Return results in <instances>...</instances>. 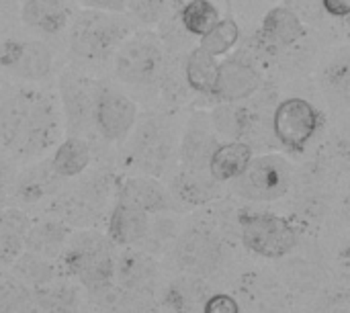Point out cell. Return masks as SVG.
Returning <instances> with one entry per match:
<instances>
[{
  "mask_svg": "<svg viewBox=\"0 0 350 313\" xmlns=\"http://www.w3.org/2000/svg\"><path fill=\"white\" fill-rule=\"evenodd\" d=\"M62 133L55 100L41 88L0 86V146L18 160L49 152Z\"/></svg>",
  "mask_w": 350,
  "mask_h": 313,
  "instance_id": "cell-1",
  "label": "cell"
},
{
  "mask_svg": "<svg viewBox=\"0 0 350 313\" xmlns=\"http://www.w3.org/2000/svg\"><path fill=\"white\" fill-rule=\"evenodd\" d=\"M59 260V269L88 289L94 297L115 287L113 244L98 232H72Z\"/></svg>",
  "mask_w": 350,
  "mask_h": 313,
  "instance_id": "cell-2",
  "label": "cell"
},
{
  "mask_svg": "<svg viewBox=\"0 0 350 313\" xmlns=\"http://www.w3.org/2000/svg\"><path fill=\"white\" fill-rule=\"evenodd\" d=\"M131 31L133 27L119 12L84 8L68 25V47L82 64L107 62Z\"/></svg>",
  "mask_w": 350,
  "mask_h": 313,
  "instance_id": "cell-3",
  "label": "cell"
},
{
  "mask_svg": "<svg viewBox=\"0 0 350 313\" xmlns=\"http://www.w3.org/2000/svg\"><path fill=\"white\" fill-rule=\"evenodd\" d=\"M115 78L131 88H152L164 74V45L152 31H131L113 53Z\"/></svg>",
  "mask_w": 350,
  "mask_h": 313,
  "instance_id": "cell-4",
  "label": "cell"
},
{
  "mask_svg": "<svg viewBox=\"0 0 350 313\" xmlns=\"http://www.w3.org/2000/svg\"><path fill=\"white\" fill-rule=\"evenodd\" d=\"M238 228L246 250L269 260L285 258L299 244L297 228L271 211L242 209L238 213Z\"/></svg>",
  "mask_w": 350,
  "mask_h": 313,
  "instance_id": "cell-5",
  "label": "cell"
},
{
  "mask_svg": "<svg viewBox=\"0 0 350 313\" xmlns=\"http://www.w3.org/2000/svg\"><path fill=\"white\" fill-rule=\"evenodd\" d=\"M174 148V131L162 117L137 121L125 137V162L144 172V176H160L170 164Z\"/></svg>",
  "mask_w": 350,
  "mask_h": 313,
  "instance_id": "cell-6",
  "label": "cell"
},
{
  "mask_svg": "<svg viewBox=\"0 0 350 313\" xmlns=\"http://www.w3.org/2000/svg\"><path fill=\"white\" fill-rule=\"evenodd\" d=\"M291 187V166L283 156H252L246 170L232 180L236 197L252 203H271L287 195Z\"/></svg>",
  "mask_w": 350,
  "mask_h": 313,
  "instance_id": "cell-7",
  "label": "cell"
},
{
  "mask_svg": "<svg viewBox=\"0 0 350 313\" xmlns=\"http://www.w3.org/2000/svg\"><path fill=\"white\" fill-rule=\"evenodd\" d=\"M322 123L320 111L301 96H289L281 100L271 117V129L275 139L289 154H304L316 137Z\"/></svg>",
  "mask_w": 350,
  "mask_h": 313,
  "instance_id": "cell-8",
  "label": "cell"
},
{
  "mask_svg": "<svg viewBox=\"0 0 350 313\" xmlns=\"http://www.w3.org/2000/svg\"><path fill=\"white\" fill-rule=\"evenodd\" d=\"M0 74L21 82H45L53 76V51L39 37H8L0 41Z\"/></svg>",
  "mask_w": 350,
  "mask_h": 313,
  "instance_id": "cell-9",
  "label": "cell"
},
{
  "mask_svg": "<svg viewBox=\"0 0 350 313\" xmlns=\"http://www.w3.org/2000/svg\"><path fill=\"white\" fill-rule=\"evenodd\" d=\"M137 103L109 82H96L92 127L109 144H123L137 123Z\"/></svg>",
  "mask_w": 350,
  "mask_h": 313,
  "instance_id": "cell-10",
  "label": "cell"
},
{
  "mask_svg": "<svg viewBox=\"0 0 350 313\" xmlns=\"http://www.w3.org/2000/svg\"><path fill=\"white\" fill-rule=\"evenodd\" d=\"M109 178L107 176H92L78 187L62 193L51 209L55 219L64 221L66 226L74 228H88L100 219L109 201Z\"/></svg>",
  "mask_w": 350,
  "mask_h": 313,
  "instance_id": "cell-11",
  "label": "cell"
},
{
  "mask_svg": "<svg viewBox=\"0 0 350 313\" xmlns=\"http://www.w3.org/2000/svg\"><path fill=\"white\" fill-rule=\"evenodd\" d=\"M224 244L221 240L205 228H189L176 236L174 262L191 277H209L224 264Z\"/></svg>",
  "mask_w": 350,
  "mask_h": 313,
  "instance_id": "cell-12",
  "label": "cell"
},
{
  "mask_svg": "<svg viewBox=\"0 0 350 313\" xmlns=\"http://www.w3.org/2000/svg\"><path fill=\"white\" fill-rule=\"evenodd\" d=\"M96 82L76 68H66L57 74V94L62 115L72 135L86 133L92 127V103Z\"/></svg>",
  "mask_w": 350,
  "mask_h": 313,
  "instance_id": "cell-13",
  "label": "cell"
},
{
  "mask_svg": "<svg viewBox=\"0 0 350 313\" xmlns=\"http://www.w3.org/2000/svg\"><path fill=\"white\" fill-rule=\"evenodd\" d=\"M260 86H262V74L252 64V59H248L242 53H234V55L228 53L217 64V74L209 96L217 98L219 103L236 105L254 96Z\"/></svg>",
  "mask_w": 350,
  "mask_h": 313,
  "instance_id": "cell-14",
  "label": "cell"
},
{
  "mask_svg": "<svg viewBox=\"0 0 350 313\" xmlns=\"http://www.w3.org/2000/svg\"><path fill=\"white\" fill-rule=\"evenodd\" d=\"M215 135L217 133L211 125L209 115H205L201 111L193 113L191 119L187 121L180 150H178L183 168L193 170V172H207L209 158H211L215 146L219 144Z\"/></svg>",
  "mask_w": 350,
  "mask_h": 313,
  "instance_id": "cell-15",
  "label": "cell"
},
{
  "mask_svg": "<svg viewBox=\"0 0 350 313\" xmlns=\"http://www.w3.org/2000/svg\"><path fill=\"white\" fill-rule=\"evenodd\" d=\"M158 281V264L152 254L135 248H125L119 256H115V287L154 295Z\"/></svg>",
  "mask_w": 350,
  "mask_h": 313,
  "instance_id": "cell-16",
  "label": "cell"
},
{
  "mask_svg": "<svg viewBox=\"0 0 350 313\" xmlns=\"http://www.w3.org/2000/svg\"><path fill=\"white\" fill-rule=\"evenodd\" d=\"M21 23L41 37L62 35L74 12L70 0H21Z\"/></svg>",
  "mask_w": 350,
  "mask_h": 313,
  "instance_id": "cell-17",
  "label": "cell"
},
{
  "mask_svg": "<svg viewBox=\"0 0 350 313\" xmlns=\"http://www.w3.org/2000/svg\"><path fill=\"white\" fill-rule=\"evenodd\" d=\"M150 217L152 215H148L146 211L117 197V203L109 217V230H107L111 244L121 246V248H137L148 236L150 221H152Z\"/></svg>",
  "mask_w": 350,
  "mask_h": 313,
  "instance_id": "cell-18",
  "label": "cell"
},
{
  "mask_svg": "<svg viewBox=\"0 0 350 313\" xmlns=\"http://www.w3.org/2000/svg\"><path fill=\"white\" fill-rule=\"evenodd\" d=\"M119 199L135 205L148 215H162L176 209L170 191L154 176H131L123 180L119 187Z\"/></svg>",
  "mask_w": 350,
  "mask_h": 313,
  "instance_id": "cell-19",
  "label": "cell"
},
{
  "mask_svg": "<svg viewBox=\"0 0 350 313\" xmlns=\"http://www.w3.org/2000/svg\"><path fill=\"white\" fill-rule=\"evenodd\" d=\"M260 35L267 45L287 49L304 39L306 25L293 8L275 6L265 14L262 25H260Z\"/></svg>",
  "mask_w": 350,
  "mask_h": 313,
  "instance_id": "cell-20",
  "label": "cell"
},
{
  "mask_svg": "<svg viewBox=\"0 0 350 313\" xmlns=\"http://www.w3.org/2000/svg\"><path fill=\"white\" fill-rule=\"evenodd\" d=\"M254 152L252 146L248 141L242 139H228L215 146L209 164H207V172L215 182H232L234 178H238L246 166L250 164Z\"/></svg>",
  "mask_w": 350,
  "mask_h": 313,
  "instance_id": "cell-21",
  "label": "cell"
},
{
  "mask_svg": "<svg viewBox=\"0 0 350 313\" xmlns=\"http://www.w3.org/2000/svg\"><path fill=\"white\" fill-rule=\"evenodd\" d=\"M72 236V228L64 221L51 217L41 219L37 223H31L27 236H25V250L33 252L37 256H43L47 260H57Z\"/></svg>",
  "mask_w": 350,
  "mask_h": 313,
  "instance_id": "cell-22",
  "label": "cell"
},
{
  "mask_svg": "<svg viewBox=\"0 0 350 313\" xmlns=\"http://www.w3.org/2000/svg\"><path fill=\"white\" fill-rule=\"evenodd\" d=\"M18 313H80V293L66 283H51L31 289L29 299Z\"/></svg>",
  "mask_w": 350,
  "mask_h": 313,
  "instance_id": "cell-23",
  "label": "cell"
},
{
  "mask_svg": "<svg viewBox=\"0 0 350 313\" xmlns=\"http://www.w3.org/2000/svg\"><path fill=\"white\" fill-rule=\"evenodd\" d=\"M240 291L248 308L258 313H275L287 303L283 287L275 279L260 273L244 275L240 281Z\"/></svg>",
  "mask_w": 350,
  "mask_h": 313,
  "instance_id": "cell-24",
  "label": "cell"
},
{
  "mask_svg": "<svg viewBox=\"0 0 350 313\" xmlns=\"http://www.w3.org/2000/svg\"><path fill=\"white\" fill-rule=\"evenodd\" d=\"M90 144L82 135H68L55 146L47 164L57 178H76L90 166Z\"/></svg>",
  "mask_w": 350,
  "mask_h": 313,
  "instance_id": "cell-25",
  "label": "cell"
},
{
  "mask_svg": "<svg viewBox=\"0 0 350 313\" xmlns=\"http://www.w3.org/2000/svg\"><path fill=\"white\" fill-rule=\"evenodd\" d=\"M217 187L219 182H215L209 172H193L183 168L170 180V195L183 205L199 207L217 197Z\"/></svg>",
  "mask_w": 350,
  "mask_h": 313,
  "instance_id": "cell-26",
  "label": "cell"
},
{
  "mask_svg": "<svg viewBox=\"0 0 350 313\" xmlns=\"http://www.w3.org/2000/svg\"><path fill=\"white\" fill-rule=\"evenodd\" d=\"M57 176L51 172L49 164L31 166L23 170L14 182V199L23 205H37L49 199L57 189Z\"/></svg>",
  "mask_w": 350,
  "mask_h": 313,
  "instance_id": "cell-27",
  "label": "cell"
},
{
  "mask_svg": "<svg viewBox=\"0 0 350 313\" xmlns=\"http://www.w3.org/2000/svg\"><path fill=\"white\" fill-rule=\"evenodd\" d=\"M31 228V219L21 209L0 211V264L10 267L14 258L25 250V236Z\"/></svg>",
  "mask_w": 350,
  "mask_h": 313,
  "instance_id": "cell-28",
  "label": "cell"
},
{
  "mask_svg": "<svg viewBox=\"0 0 350 313\" xmlns=\"http://www.w3.org/2000/svg\"><path fill=\"white\" fill-rule=\"evenodd\" d=\"M207 297V285L201 277H180L164 291V308L168 313H195Z\"/></svg>",
  "mask_w": 350,
  "mask_h": 313,
  "instance_id": "cell-29",
  "label": "cell"
},
{
  "mask_svg": "<svg viewBox=\"0 0 350 313\" xmlns=\"http://www.w3.org/2000/svg\"><path fill=\"white\" fill-rule=\"evenodd\" d=\"M10 269H12V275L21 283H25L29 289H39L45 285H51L57 281V275H59L55 260H47V258L37 256L33 252H27V250H23L14 258Z\"/></svg>",
  "mask_w": 350,
  "mask_h": 313,
  "instance_id": "cell-30",
  "label": "cell"
},
{
  "mask_svg": "<svg viewBox=\"0 0 350 313\" xmlns=\"http://www.w3.org/2000/svg\"><path fill=\"white\" fill-rule=\"evenodd\" d=\"M217 64L219 59L203 51L201 47H195L187 53L185 66H183V76L185 84L199 94H211L215 74H217Z\"/></svg>",
  "mask_w": 350,
  "mask_h": 313,
  "instance_id": "cell-31",
  "label": "cell"
},
{
  "mask_svg": "<svg viewBox=\"0 0 350 313\" xmlns=\"http://www.w3.org/2000/svg\"><path fill=\"white\" fill-rule=\"evenodd\" d=\"M219 18V8L211 0H187L178 10L183 31L193 37H203Z\"/></svg>",
  "mask_w": 350,
  "mask_h": 313,
  "instance_id": "cell-32",
  "label": "cell"
},
{
  "mask_svg": "<svg viewBox=\"0 0 350 313\" xmlns=\"http://www.w3.org/2000/svg\"><path fill=\"white\" fill-rule=\"evenodd\" d=\"M96 299L103 305V313H154V295L146 293L111 287Z\"/></svg>",
  "mask_w": 350,
  "mask_h": 313,
  "instance_id": "cell-33",
  "label": "cell"
},
{
  "mask_svg": "<svg viewBox=\"0 0 350 313\" xmlns=\"http://www.w3.org/2000/svg\"><path fill=\"white\" fill-rule=\"evenodd\" d=\"M240 41V27L234 18H219L203 37H199V47L213 57L228 55Z\"/></svg>",
  "mask_w": 350,
  "mask_h": 313,
  "instance_id": "cell-34",
  "label": "cell"
},
{
  "mask_svg": "<svg viewBox=\"0 0 350 313\" xmlns=\"http://www.w3.org/2000/svg\"><path fill=\"white\" fill-rule=\"evenodd\" d=\"M31 289L14 275L0 273V313H18L29 299Z\"/></svg>",
  "mask_w": 350,
  "mask_h": 313,
  "instance_id": "cell-35",
  "label": "cell"
},
{
  "mask_svg": "<svg viewBox=\"0 0 350 313\" xmlns=\"http://www.w3.org/2000/svg\"><path fill=\"white\" fill-rule=\"evenodd\" d=\"M168 8L170 0H127L125 4L129 16L144 27H154L162 23L168 14Z\"/></svg>",
  "mask_w": 350,
  "mask_h": 313,
  "instance_id": "cell-36",
  "label": "cell"
},
{
  "mask_svg": "<svg viewBox=\"0 0 350 313\" xmlns=\"http://www.w3.org/2000/svg\"><path fill=\"white\" fill-rule=\"evenodd\" d=\"M201 313H240V301L230 293H213L205 297Z\"/></svg>",
  "mask_w": 350,
  "mask_h": 313,
  "instance_id": "cell-37",
  "label": "cell"
},
{
  "mask_svg": "<svg viewBox=\"0 0 350 313\" xmlns=\"http://www.w3.org/2000/svg\"><path fill=\"white\" fill-rule=\"evenodd\" d=\"M84 8L105 10V12H125L127 0H78Z\"/></svg>",
  "mask_w": 350,
  "mask_h": 313,
  "instance_id": "cell-38",
  "label": "cell"
},
{
  "mask_svg": "<svg viewBox=\"0 0 350 313\" xmlns=\"http://www.w3.org/2000/svg\"><path fill=\"white\" fill-rule=\"evenodd\" d=\"M322 8L332 16V18H340L345 21L350 14V0H320Z\"/></svg>",
  "mask_w": 350,
  "mask_h": 313,
  "instance_id": "cell-39",
  "label": "cell"
},
{
  "mask_svg": "<svg viewBox=\"0 0 350 313\" xmlns=\"http://www.w3.org/2000/svg\"><path fill=\"white\" fill-rule=\"evenodd\" d=\"M6 182H8V164H6L4 158L0 156V195H2L4 189H6Z\"/></svg>",
  "mask_w": 350,
  "mask_h": 313,
  "instance_id": "cell-40",
  "label": "cell"
},
{
  "mask_svg": "<svg viewBox=\"0 0 350 313\" xmlns=\"http://www.w3.org/2000/svg\"><path fill=\"white\" fill-rule=\"evenodd\" d=\"M4 25H6V10H4L2 0H0V35H2V31H4Z\"/></svg>",
  "mask_w": 350,
  "mask_h": 313,
  "instance_id": "cell-41",
  "label": "cell"
},
{
  "mask_svg": "<svg viewBox=\"0 0 350 313\" xmlns=\"http://www.w3.org/2000/svg\"><path fill=\"white\" fill-rule=\"evenodd\" d=\"M0 86H2V74H0Z\"/></svg>",
  "mask_w": 350,
  "mask_h": 313,
  "instance_id": "cell-42",
  "label": "cell"
}]
</instances>
